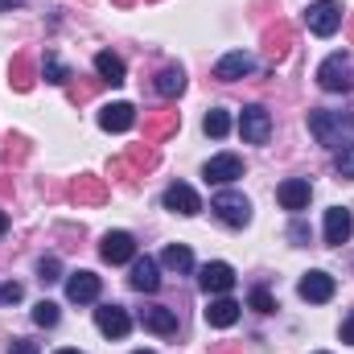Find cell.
I'll return each instance as SVG.
<instances>
[{"mask_svg": "<svg viewBox=\"0 0 354 354\" xmlns=\"http://www.w3.org/2000/svg\"><path fill=\"white\" fill-rule=\"evenodd\" d=\"M309 132L317 136V145H342L354 132V115H342V111H313L309 115ZM351 145V140H346Z\"/></svg>", "mask_w": 354, "mask_h": 354, "instance_id": "6da1fadb", "label": "cell"}, {"mask_svg": "<svg viewBox=\"0 0 354 354\" xmlns=\"http://www.w3.org/2000/svg\"><path fill=\"white\" fill-rule=\"evenodd\" d=\"M210 210L227 223V227H248L252 223V202L239 194V189H218L210 198Z\"/></svg>", "mask_w": 354, "mask_h": 354, "instance_id": "7a4b0ae2", "label": "cell"}, {"mask_svg": "<svg viewBox=\"0 0 354 354\" xmlns=\"http://www.w3.org/2000/svg\"><path fill=\"white\" fill-rule=\"evenodd\" d=\"M317 83H322V91H330V95H346L351 91V58L346 54H330L317 66Z\"/></svg>", "mask_w": 354, "mask_h": 354, "instance_id": "3957f363", "label": "cell"}, {"mask_svg": "<svg viewBox=\"0 0 354 354\" xmlns=\"http://www.w3.org/2000/svg\"><path fill=\"white\" fill-rule=\"evenodd\" d=\"M305 25H309V33H317V37H334L338 25H342V8H338L334 0H317V4H309Z\"/></svg>", "mask_w": 354, "mask_h": 354, "instance_id": "277c9868", "label": "cell"}, {"mask_svg": "<svg viewBox=\"0 0 354 354\" xmlns=\"http://www.w3.org/2000/svg\"><path fill=\"white\" fill-rule=\"evenodd\" d=\"M239 136H243L248 145H264L268 136H272V115H268V107H260V103L243 107V115H239Z\"/></svg>", "mask_w": 354, "mask_h": 354, "instance_id": "5b68a950", "label": "cell"}, {"mask_svg": "<svg viewBox=\"0 0 354 354\" xmlns=\"http://www.w3.org/2000/svg\"><path fill=\"white\" fill-rule=\"evenodd\" d=\"M99 256H103L107 264H132V260H136V239H132L128 231H107L103 243H99Z\"/></svg>", "mask_w": 354, "mask_h": 354, "instance_id": "8992f818", "label": "cell"}, {"mask_svg": "<svg viewBox=\"0 0 354 354\" xmlns=\"http://www.w3.org/2000/svg\"><path fill=\"white\" fill-rule=\"evenodd\" d=\"M95 326H99L103 338H128L132 317H128L124 305H99V309H95Z\"/></svg>", "mask_w": 354, "mask_h": 354, "instance_id": "52a82bcc", "label": "cell"}, {"mask_svg": "<svg viewBox=\"0 0 354 354\" xmlns=\"http://www.w3.org/2000/svg\"><path fill=\"white\" fill-rule=\"evenodd\" d=\"M198 284H202V292H210V297H227V292L235 288V268L223 264V260H214V264H206L198 272Z\"/></svg>", "mask_w": 354, "mask_h": 354, "instance_id": "ba28073f", "label": "cell"}, {"mask_svg": "<svg viewBox=\"0 0 354 354\" xmlns=\"http://www.w3.org/2000/svg\"><path fill=\"white\" fill-rule=\"evenodd\" d=\"M99 276L87 272V268H79V272H71L66 276V301H75V305H95L99 301Z\"/></svg>", "mask_w": 354, "mask_h": 354, "instance_id": "9c48e42d", "label": "cell"}, {"mask_svg": "<svg viewBox=\"0 0 354 354\" xmlns=\"http://www.w3.org/2000/svg\"><path fill=\"white\" fill-rule=\"evenodd\" d=\"M252 71H256V58H252L248 50H231V54H223V58L214 62V79H223V83L248 79Z\"/></svg>", "mask_w": 354, "mask_h": 354, "instance_id": "30bf717a", "label": "cell"}, {"mask_svg": "<svg viewBox=\"0 0 354 354\" xmlns=\"http://www.w3.org/2000/svg\"><path fill=\"white\" fill-rule=\"evenodd\" d=\"M297 292H301V301H309V305H326L330 297H334V276L330 272H305L301 276V284H297Z\"/></svg>", "mask_w": 354, "mask_h": 354, "instance_id": "8fae6325", "label": "cell"}, {"mask_svg": "<svg viewBox=\"0 0 354 354\" xmlns=\"http://www.w3.org/2000/svg\"><path fill=\"white\" fill-rule=\"evenodd\" d=\"M351 235H354V214L346 206H330L326 210V243L330 248H342Z\"/></svg>", "mask_w": 354, "mask_h": 354, "instance_id": "7c38bea8", "label": "cell"}, {"mask_svg": "<svg viewBox=\"0 0 354 354\" xmlns=\"http://www.w3.org/2000/svg\"><path fill=\"white\" fill-rule=\"evenodd\" d=\"M165 210H174V214H198L202 210V198H198V189L194 185H185V181H174L169 189H165Z\"/></svg>", "mask_w": 354, "mask_h": 354, "instance_id": "4fadbf2b", "label": "cell"}, {"mask_svg": "<svg viewBox=\"0 0 354 354\" xmlns=\"http://www.w3.org/2000/svg\"><path fill=\"white\" fill-rule=\"evenodd\" d=\"M206 181H218V185H231V181H239L243 177V161L235 157V153H218V157H210L206 161Z\"/></svg>", "mask_w": 354, "mask_h": 354, "instance_id": "5bb4252c", "label": "cell"}, {"mask_svg": "<svg viewBox=\"0 0 354 354\" xmlns=\"http://www.w3.org/2000/svg\"><path fill=\"white\" fill-rule=\"evenodd\" d=\"M309 194H313V185H309V177H288V181H280V189H276V198H280V206L284 210H305L309 206Z\"/></svg>", "mask_w": 354, "mask_h": 354, "instance_id": "9a60e30c", "label": "cell"}, {"mask_svg": "<svg viewBox=\"0 0 354 354\" xmlns=\"http://www.w3.org/2000/svg\"><path fill=\"white\" fill-rule=\"evenodd\" d=\"M239 301H231V297H214L210 305H206V326L210 330H231L235 322H239Z\"/></svg>", "mask_w": 354, "mask_h": 354, "instance_id": "2e32d148", "label": "cell"}, {"mask_svg": "<svg viewBox=\"0 0 354 354\" xmlns=\"http://www.w3.org/2000/svg\"><path fill=\"white\" fill-rule=\"evenodd\" d=\"M132 124H136L132 103H107V107H99V128L103 132H128Z\"/></svg>", "mask_w": 354, "mask_h": 354, "instance_id": "e0dca14e", "label": "cell"}, {"mask_svg": "<svg viewBox=\"0 0 354 354\" xmlns=\"http://www.w3.org/2000/svg\"><path fill=\"white\" fill-rule=\"evenodd\" d=\"M132 288L136 292H157L161 288V272H157V260H132Z\"/></svg>", "mask_w": 354, "mask_h": 354, "instance_id": "ac0fdd59", "label": "cell"}, {"mask_svg": "<svg viewBox=\"0 0 354 354\" xmlns=\"http://www.w3.org/2000/svg\"><path fill=\"white\" fill-rule=\"evenodd\" d=\"M140 326L153 330V334H177V313L165 309V305H153V309L140 313Z\"/></svg>", "mask_w": 354, "mask_h": 354, "instance_id": "d6986e66", "label": "cell"}, {"mask_svg": "<svg viewBox=\"0 0 354 354\" xmlns=\"http://www.w3.org/2000/svg\"><path fill=\"white\" fill-rule=\"evenodd\" d=\"M95 71H99V79H107V83H124V58L111 54V50H99V54H95Z\"/></svg>", "mask_w": 354, "mask_h": 354, "instance_id": "ffe728a7", "label": "cell"}, {"mask_svg": "<svg viewBox=\"0 0 354 354\" xmlns=\"http://www.w3.org/2000/svg\"><path fill=\"white\" fill-rule=\"evenodd\" d=\"M153 87H157V95L174 99V95H181V91H185V75H181L177 66H165V71L157 75V83H153Z\"/></svg>", "mask_w": 354, "mask_h": 354, "instance_id": "44dd1931", "label": "cell"}, {"mask_svg": "<svg viewBox=\"0 0 354 354\" xmlns=\"http://www.w3.org/2000/svg\"><path fill=\"white\" fill-rule=\"evenodd\" d=\"M161 264L174 268V272H189V268H194V252H189L185 243H169V248L161 252Z\"/></svg>", "mask_w": 354, "mask_h": 354, "instance_id": "7402d4cb", "label": "cell"}, {"mask_svg": "<svg viewBox=\"0 0 354 354\" xmlns=\"http://www.w3.org/2000/svg\"><path fill=\"white\" fill-rule=\"evenodd\" d=\"M202 128H206V136L223 140V136L231 132V111H223V107H210V111H206V120H202Z\"/></svg>", "mask_w": 354, "mask_h": 354, "instance_id": "603a6c76", "label": "cell"}, {"mask_svg": "<svg viewBox=\"0 0 354 354\" xmlns=\"http://www.w3.org/2000/svg\"><path fill=\"white\" fill-rule=\"evenodd\" d=\"M33 322L46 326V330L58 326V305H54V301H37V305H33Z\"/></svg>", "mask_w": 354, "mask_h": 354, "instance_id": "cb8c5ba5", "label": "cell"}, {"mask_svg": "<svg viewBox=\"0 0 354 354\" xmlns=\"http://www.w3.org/2000/svg\"><path fill=\"white\" fill-rule=\"evenodd\" d=\"M37 280H41V284H54V280H62V264H58L54 256H46V260L37 264Z\"/></svg>", "mask_w": 354, "mask_h": 354, "instance_id": "d4e9b609", "label": "cell"}, {"mask_svg": "<svg viewBox=\"0 0 354 354\" xmlns=\"http://www.w3.org/2000/svg\"><path fill=\"white\" fill-rule=\"evenodd\" d=\"M248 305H252L256 313H272V309H276V301H272V292H268V288H252Z\"/></svg>", "mask_w": 354, "mask_h": 354, "instance_id": "484cf974", "label": "cell"}, {"mask_svg": "<svg viewBox=\"0 0 354 354\" xmlns=\"http://www.w3.org/2000/svg\"><path fill=\"white\" fill-rule=\"evenodd\" d=\"M46 83H66V66H62L54 54L46 58Z\"/></svg>", "mask_w": 354, "mask_h": 354, "instance_id": "4316f807", "label": "cell"}, {"mask_svg": "<svg viewBox=\"0 0 354 354\" xmlns=\"http://www.w3.org/2000/svg\"><path fill=\"white\" fill-rule=\"evenodd\" d=\"M25 297V288L17 284V280H8V284H0V305H17Z\"/></svg>", "mask_w": 354, "mask_h": 354, "instance_id": "83f0119b", "label": "cell"}, {"mask_svg": "<svg viewBox=\"0 0 354 354\" xmlns=\"http://www.w3.org/2000/svg\"><path fill=\"white\" fill-rule=\"evenodd\" d=\"M338 174L354 181V140L346 145V149H342V153H338Z\"/></svg>", "mask_w": 354, "mask_h": 354, "instance_id": "f1b7e54d", "label": "cell"}, {"mask_svg": "<svg viewBox=\"0 0 354 354\" xmlns=\"http://www.w3.org/2000/svg\"><path fill=\"white\" fill-rule=\"evenodd\" d=\"M288 239H292L297 248H305V243H309V227H305V223H292V227H288Z\"/></svg>", "mask_w": 354, "mask_h": 354, "instance_id": "f546056e", "label": "cell"}, {"mask_svg": "<svg viewBox=\"0 0 354 354\" xmlns=\"http://www.w3.org/2000/svg\"><path fill=\"white\" fill-rule=\"evenodd\" d=\"M8 354H37V342H29V338H17V342L8 346Z\"/></svg>", "mask_w": 354, "mask_h": 354, "instance_id": "4dcf8cb0", "label": "cell"}, {"mask_svg": "<svg viewBox=\"0 0 354 354\" xmlns=\"http://www.w3.org/2000/svg\"><path fill=\"white\" fill-rule=\"evenodd\" d=\"M342 342H354V313L342 322Z\"/></svg>", "mask_w": 354, "mask_h": 354, "instance_id": "1f68e13d", "label": "cell"}, {"mask_svg": "<svg viewBox=\"0 0 354 354\" xmlns=\"http://www.w3.org/2000/svg\"><path fill=\"white\" fill-rule=\"evenodd\" d=\"M25 0H0V12H8V8H21Z\"/></svg>", "mask_w": 354, "mask_h": 354, "instance_id": "d6a6232c", "label": "cell"}, {"mask_svg": "<svg viewBox=\"0 0 354 354\" xmlns=\"http://www.w3.org/2000/svg\"><path fill=\"white\" fill-rule=\"evenodd\" d=\"M4 231H8V214L0 210V235H4Z\"/></svg>", "mask_w": 354, "mask_h": 354, "instance_id": "836d02e7", "label": "cell"}, {"mask_svg": "<svg viewBox=\"0 0 354 354\" xmlns=\"http://www.w3.org/2000/svg\"><path fill=\"white\" fill-rule=\"evenodd\" d=\"M58 354H79V351H58Z\"/></svg>", "mask_w": 354, "mask_h": 354, "instance_id": "e575fe53", "label": "cell"}, {"mask_svg": "<svg viewBox=\"0 0 354 354\" xmlns=\"http://www.w3.org/2000/svg\"><path fill=\"white\" fill-rule=\"evenodd\" d=\"M136 354H153V351H136Z\"/></svg>", "mask_w": 354, "mask_h": 354, "instance_id": "d590c367", "label": "cell"}, {"mask_svg": "<svg viewBox=\"0 0 354 354\" xmlns=\"http://www.w3.org/2000/svg\"><path fill=\"white\" fill-rule=\"evenodd\" d=\"M317 354H330V351H317Z\"/></svg>", "mask_w": 354, "mask_h": 354, "instance_id": "8d00e7d4", "label": "cell"}]
</instances>
